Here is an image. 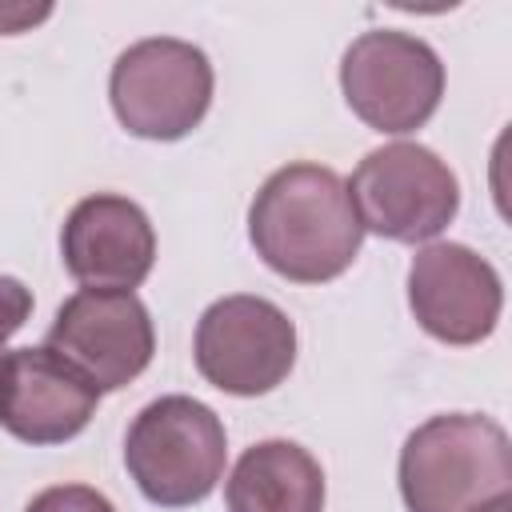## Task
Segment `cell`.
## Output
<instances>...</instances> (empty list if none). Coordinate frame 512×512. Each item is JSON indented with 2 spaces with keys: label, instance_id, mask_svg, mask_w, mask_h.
<instances>
[{
  "label": "cell",
  "instance_id": "cell-1",
  "mask_svg": "<svg viewBox=\"0 0 512 512\" xmlns=\"http://www.w3.org/2000/svg\"><path fill=\"white\" fill-rule=\"evenodd\" d=\"M256 256L292 284H328L360 252L364 228L340 172L296 160L276 168L248 208Z\"/></svg>",
  "mask_w": 512,
  "mask_h": 512
},
{
  "label": "cell",
  "instance_id": "cell-2",
  "mask_svg": "<svg viewBox=\"0 0 512 512\" xmlns=\"http://www.w3.org/2000/svg\"><path fill=\"white\" fill-rule=\"evenodd\" d=\"M408 512H484L512 496V440L480 412H444L408 432L400 448Z\"/></svg>",
  "mask_w": 512,
  "mask_h": 512
},
{
  "label": "cell",
  "instance_id": "cell-3",
  "mask_svg": "<svg viewBox=\"0 0 512 512\" xmlns=\"http://www.w3.org/2000/svg\"><path fill=\"white\" fill-rule=\"evenodd\" d=\"M228 436L220 416L184 392L160 396L136 412L124 436V464L140 496L160 508H192L224 476Z\"/></svg>",
  "mask_w": 512,
  "mask_h": 512
},
{
  "label": "cell",
  "instance_id": "cell-4",
  "mask_svg": "<svg viewBox=\"0 0 512 512\" xmlns=\"http://www.w3.org/2000/svg\"><path fill=\"white\" fill-rule=\"evenodd\" d=\"M212 64L204 48L176 36H148L128 44L108 76L116 120L140 140L188 136L212 104Z\"/></svg>",
  "mask_w": 512,
  "mask_h": 512
},
{
  "label": "cell",
  "instance_id": "cell-5",
  "mask_svg": "<svg viewBox=\"0 0 512 512\" xmlns=\"http://www.w3.org/2000/svg\"><path fill=\"white\" fill-rule=\"evenodd\" d=\"M344 184L360 228L396 244H424L460 212L456 172L432 148L412 140L372 148Z\"/></svg>",
  "mask_w": 512,
  "mask_h": 512
},
{
  "label": "cell",
  "instance_id": "cell-6",
  "mask_svg": "<svg viewBox=\"0 0 512 512\" xmlns=\"http://www.w3.org/2000/svg\"><path fill=\"white\" fill-rule=\"evenodd\" d=\"M340 88L372 132L404 136L424 128L440 108L444 64L428 40L400 28H372L344 48Z\"/></svg>",
  "mask_w": 512,
  "mask_h": 512
},
{
  "label": "cell",
  "instance_id": "cell-7",
  "mask_svg": "<svg viewBox=\"0 0 512 512\" xmlns=\"http://www.w3.org/2000/svg\"><path fill=\"white\" fill-rule=\"evenodd\" d=\"M196 372L228 396H264L296 364V324L264 296H220L196 320Z\"/></svg>",
  "mask_w": 512,
  "mask_h": 512
},
{
  "label": "cell",
  "instance_id": "cell-8",
  "mask_svg": "<svg viewBox=\"0 0 512 512\" xmlns=\"http://www.w3.org/2000/svg\"><path fill=\"white\" fill-rule=\"evenodd\" d=\"M44 348L64 356L96 392H116L152 364L156 328L136 292L80 288L56 308Z\"/></svg>",
  "mask_w": 512,
  "mask_h": 512
},
{
  "label": "cell",
  "instance_id": "cell-9",
  "mask_svg": "<svg viewBox=\"0 0 512 512\" xmlns=\"http://www.w3.org/2000/svg\"><path fill=\"white\" fill-rule=\"evenodd\" d=\"M408 308L432 340L468 348L492 336L504 308V284L468 244L436 240L408 264Z\"/></svg>",
  "mask_w": 512,
  "mask_h": 512
},
{
  "label": "cell",
  "instance_id": "cell-10",
  "mask_svg": "<svg viewBox=\"0 0 512 512\" xmlns=\"http://www.w3.org/2000/svg\"><path fill=\"white\" fill-rule=\"evenodd\" d=\"M60 260L64 272L84 288L132 292L156 264L152 220L120 192H92L60 228Z\"/></svg>",
  "mask_w": 512,
  "mask_h": 512
},
{
  "label": "cell",
  "instance_id": "cell-11",
  "mask_svg": "<svg viewBox=\"0 0 512 512\" xmlns=\"http://www.w3.org/2000/svg\"><path fill=\"white\" fill-rule=\"evenodd\" d=\"M100 392L52 348H12L0 356V428L44 448L88 428Z\"/></svg>",
  "mask_w": 512,
  "mask_h": 512
},
{
  "label": "cell",
  "instance_id": "cell-12",
  "mask_svg": "<svg viewBox=\"0 0 512 512\" xmlns=\"http://www.w3.org/2000/svg\"><path fill=\"white\" fill-rule=\"evenodd\" d=\"M228 512H324V468L296 440L252 444L228 484Z\"/></svg>",
  "mask_w": 512,
  "mask_h": 512
},
{
  "label": "cell",
  "instance_id": "cell-13",
  "mask_svg": "<svg viewBox=\"0 0 512 512\" xmlns=\"http://www.w3.org/2000/svg\"><path fill=\"white\" fill-rule=\"evenodd\" d=\"M24 512H116V504L92 484H52L36 492Z\"/></svg>",
  "mask_w": 512,
  "mask_h": 512
},
{
  "label": "cell",
  "instance_id": "cell-14",
  "mask_svg": "<svg viewBox=\"0 0 512 512\" xmlns=\"http://www.w3.org/2000/svg\"><path fill=\"white\" fill-rule=\"evenodd\" d=\"M28 316H32V288L24 280L0 272V348L8 336H16L24 328Z\"/></svg>",
  "mask_w": 512,
  "mask_h": 512
},
{
  "label": "cell",
  "instance_id": "cell-15",
  "mask_svg": "<svg viewBox=\"0 0 512 512\" xmlns=\"http://www.w3.org/2000/svg\"><path fill=\"white\" fill-rule=\"evenodd\" d=\"M52 4H16V0H0V36H20L32 24L48 20Z\"/></svg>",
  "mask_w": 512,
  "mask_h": 512
},
{
  "label": "cell",
  "instance_id": "cell-16",
  "mask_svg": "<svg viewBox=\"0 0 512 512\" xmlns=\"http://www.w3.org/2000/svg\"><path fill=\"white\" fill-rule=\"evenodd\" d=\"M484 512H512V496H508V500H496V504H488Z\"/></svg>",
  "mask_w": 512,
  "mask_h": 512
},
{
  "label": "cell",
  "instance_id": "cell-17",
  "mask_svg": "<svg viewBox=\"0 0 512 512\" xmlns=\"http://www.w3.org/2000/svg\"><path fill=\"white\" fill-rule=\"evenodd\" d=\"M0 356H4V348H0Z\"/></svg>",
  "mask_w": 512,
  "mask_h": 512
}]
</instances>
